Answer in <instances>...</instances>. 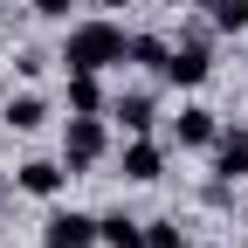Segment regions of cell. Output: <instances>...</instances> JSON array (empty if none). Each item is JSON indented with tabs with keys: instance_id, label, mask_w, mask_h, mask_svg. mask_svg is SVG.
I'll return each mask as SVG.
<instances>
[{
	"instance_id": "obj_1",
	"label": "cell",
	"mask_w": 248,
	"mask_h": 248,
	"mask_svg": "<svg viewBox=\"0 0 248 248\" xmlns=\"http://www.w3.org/2000/svg\"><path fill=\"white\" fill-rule=\"evenodd\" d=\"M124 48L131 35L110 21V14H90V21H69V35H62V69H124Z\"/></svg>"
},
{
	"instance_id": "obj_2",
	"label": "cell",
	"mask_w": 248,
	"mask_h": 248,
	"mask_svg": "<svg viewBox=\"0 0 248 248\" xmlns=\"http://www.w3.org/2000/svg\"><path fill=\"white\" fill-rule=\"evenodd\" d=\"M104 159H110V124L104 117H69L62 124V166H69V179L97 172Z\"/></svg>"
},
{
	"instance_id": "obj_3",
	"label": "cell",
	"mask_w": 248,
	"mask_h": 248,
	"mask_svg": "<svg viewBox=\"0 0 248 248\" xmlns=\"http://www.w3.org/2000/svg\"><path fill=\"white\" fill-rule=\"evenodd\" d=\"M172 90H200L207 76H214V48H207V35H186V42H172V55H166V69H159Z\"/></svg>"
},
{
	"instance_id": "obj_4",
	"label": "cell",
	"mask_w": 248,
	"mask_h": 248,
	"mask_svg": "<svg viewBox=\"0 0 248 248\" xmlns=\"http://www.w3.org/2000/svg\"><path fill=\"white\" fill-rule=\"evenodd\" d=\"M117 172L131 179V186H152V179H166V145L152 138V131L124 138V145H117Z\"/></svg>"
},
{
	"instance_id": "obj_5",
	"label": "cell",
	"mask_w": 248,
	"mask_h": 248,
	"mask_svg": "<svg viewBox=\"0 0 248 248\" xmlns=\"http://www.w3.org/2000/svg\"><path fill=\"white\" fill-rule=\"evenodd\" d=\"M104 117L117 124L124 138H138V131H152V124H159V97H152V90H117Z\"/></svg>"
},
{
	"instance_id": "obj_6",
	"label": "cell",
	"mask_w": 248,
	"mask_h": 248,
	"mask_svg": "<svg viewBox=\"0 0 248 248\" xmlns=\"http://www.w3.org/2000/svg\"><path fill=\"white\" fill-rule=\"evenodd\" d=\"M42 248H97V214H76V207H62L42 221Z\"/></svg>"
},
{
	"instance_id": "obj_7",
	"label": "cell",
	"mask_w": 248,
	"mask_h": 248,
	"mask_svg": "<svg viewBox=\"0 0 248 248\" xmlns=\"http://www.w3.org/2000/svg\"><path fill=\"white\" fill-rule=\"evenodd\" d=\"M214 138H221V117H214L207 104H179V117H172V145H179V152H207Z\"/></svg>"
},
{
	"instance_id": "obj_8",
	"label": "cell",
	"mask_w": 248,
	"mask_h": 248,
	"mask_svg": "<svg viewBox=\"0 0 248 248\" xmlns=\"http://www.w3.org/2000/svg\"><path fill=\"white\" fill-rule=\"evenodd\" d=\"M214 152V179H248V131H241V124H221V138H214L207 145Z\"/></svg>"
},
{
	"instance_id": "obj_9",
	"label": "cell",
	"mask_w": 248,
	"mask_h": 248,
	"mask_svg": "<svg viewBox=\"0 0 248 248\" xmlns=\"http://www.w3.org/2000/svg\"><path fill=\"white\" fill-rule=\"evenodd\" d=\"M62 104H69V117H104L110 97H104L97 69H69V83H62Z\"/></svg>"
},
{
	"instance_id": "obj_10",
	"label": "cell",
	"mask_w": 248,
	"mask_h": 248,
	"mask_svg": "<svg viewBox=\"0 0 248 248\" xmlns=\"http://www.w3.org/2000/svg\"><path fill=\"white\" fill-rule=\"evenodd\" d=\"M14 186L35 193V200H55L62 186H69V166H62V159H28V166H14Z\"/></svg>"
},
{
	"instance_id": "obj_11",
	"label": "cell",
	"mask_w": 248,
	"mask_h": 248,
	"mask_svg": "<svg viewBox=\"0 0 248 248\" xmlns=\"http://www.w3.org/2000/svg\"><path fill=\"white\" fill-rule=\"evenodd\" d=\"M0 124H7V131H42V124H48V97H35V90L7 97V104H0Z\"/></svg>"
},
{
	"instance_id": "obj_12",
	"label": "cell",
	"mask_w": 248,
	"mask_h": 248,
	"mask_svg": "<svg viewBox=\"0 0 248 248\" xmlns=\"http://www.w3.org/2000/svg\"><path fill=\"white\" fill-rule=\"evenodd\" d=\"M97 241L104 248H145V221H131V214H97Z\"/></svg>"
},
{
	"instance_id": "obj_13",
	"label": "cell",
	"mask_w": 248,
	"mask_h": 248,
	"mask_svg": "<svg viewBox=\"0 0 248 248\" xmlns=\"http://www.w3.org/2000/svg\"><path fill=\"white\" fill-rule=\"evenodd\" d=\"M166 55H172L166 35H131V48H124V62H138V69H166Z\"/></svg>"
},
{
	"instance_id": "obj_14",
	"label": "cell",
	"mask_w": 248,
	"mask_h": 248,
	"mask_svg": "<svg viewBox=\"0 0 248 248\" xmlns=\"http://www.w3.org/2000/svg\"><path fill=\"white\" fill-rule=\"evenodd\" d=\"M214 7V28H221V35H241L248 28V0H207Z\"/></svg>"
},
{
	"instance_id": "obj_15",
	"label": "cell",
	"mask_w": 248,
	"mask_h": 248,
	"mask_svg": "<svg viewBox=\"0 0 248 248\" xmlns=\"http://www.w3.org/2000/svg\"><path fill=\"white\" fill-rule=\"evenodd\" d=\"M145 248H186L179 221H145Z\"/></svg>"
},
{
	"instance_id": "obj_16",
	"label": "cell",
	"mask_w": 248,
	"mask_h": 248,
	"mask_svg": "<svg viewBox=\"0 0 248 248\" xmlns=\"http://www.w3.org/2000/svg\"><path fill=\"white\" fill-rule=\"evenodd\" d=\"M69 7H76V0H35V14H42V21H69Z\"/></svg>"
},
{
	"instance_id": "obj_17",
	"label": "cell",
	"mask_w": 248,
	"mask_h": 248,
	"mask_svg": "<svg viewBox=\"0 0 248 248\" xmlns=\"http://www.w3.org/2000/svg\"><path fill=\"white\" fill-rule=\"evenodd\" d=\"M166 7H207V0H166Z\"/></svg>"
},
{
	"instance_id": "obj_18",
	"label": "cell",
	"mask_w": 248,
	"mask_h": 248,
	"mask_svg": "<svg viewBox=\"0 0 248 248\" xmlns=\"http://www.w3.org/2000/svg\"><path fill=\"white\" fill-rule=\"evenodd\" d=\"M97 7H131V0H97Z\"/></svg>"
},
{
	"instance_id": "obj_19",
	"label": "cell",
	"mask_w": 248,
	"mask_h": 248,
	"mask_svg": "<svg viewBox=\"0 0 248 248\" xmlns=\"http://www.w3.org/2000/svg\"><path fill=\"white\" fill-rule=\"evenodd\" d=\"M186 248H200V241H186Z\"/></svg>"
}]
</instances>
